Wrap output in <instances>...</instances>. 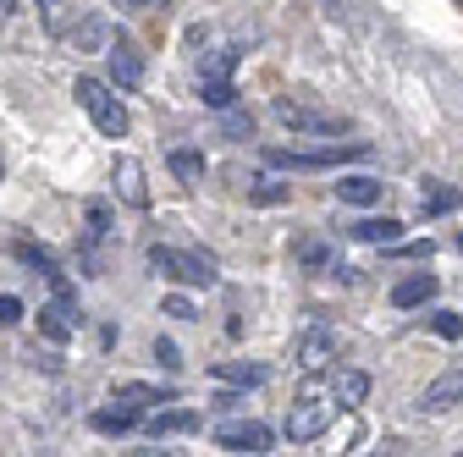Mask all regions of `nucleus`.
<instances>
[{
    "label": "nucleus",
    "mask_w": 463,
    "mask_h": 457,
    "mask_svg": "<svg viewBox=\"0 0 463 457\" xmlns=\"http://www.w3.org/2000/svg\"><path fill=\"white\" fill-rule=\"evenodd\" d=\"M149 265L171 281H183V287H215V259L204 254H188V248H149Z\"/></svg>",
    "instance_id": "obj_1"
},
{
    "label": "nucleus",
    "mask_w": 463,
    "mask_h": 457,
    "mask_svg": "<svg viewBox=\"0 0 463 457\" xmlns=\"http://www.w3.org/2000/svg\"><path fill=\"white\" fill-rule=\"evenodd\" d=\"M78 99H83V110H89V122L105 133V138H122L128 133V110H122V99H116L105 83H94V78H83L78 83Z\"/></svg>",
    "instance_id": "obj_2"
},
{
    "label": "nucleus",
    "mask_w": 463,
    "mask_h": 457,
    "mask_svg": "<svg viewBox=\"0 0 463 457\" xmlns=\"http://www.w3.org/2000/svg\"><path fill=\"white\" fill-rule=\"evenodd\" d=\"M276 122L293 127V133H304V138H331V133H342V117L315 110V105H298V99H276Z\"/></svg>",
    "instance_id": "obj_3"
},
{
    "label": "nucleus",
    "mask_w": 463,
    "mask_h": 457,
    "mask_svg": "<svg viewBox=\"0 0 463 457\" xmlns=\"http://www.w3.org/2000/svg\"><path fill=\"white\" fill-rule=\"evenodd\" d=\"M270 424H260V419H232V424H221L215 430V446H226V452H270Z\"/></svg>",
    "instance_id": "obj_4"
},
{
    "label": "nucleus",
    "mask_w": 463,
    "mask_h": 457,
    "mask_svg": "<svg viewBox=\"0 0 463 457\" xmlns=\"http://www.w3.org/2000/svg\"><path fill=\"white\" fill-rule=\"evenodd\" d=\"M39 331H44L50 341H72V331H78V298H72V293H55V298L39 309Z\"/></svg>",
    "instance_id": "obj_5"
},
{
    "label": "nucleus",
    "mask_w": 463,
    "mask_h": 457,
    "mask_svg": "<svg viewBox=\"0 0 463 457\" xmlns=\"http://www.w3.org/2000/svg\"><path fill=\"white\" fill-rule=\"evenodd\" d=\"M463 403V364H452L447 375H436L425 391H420V408L425 414H447V408H458Z\"/></svg>",
    "instance_id": "obj_6"
},
{
    "label": "nucleus",
    "mask_w": 463,
    "mask_h": 457,
    "mask_svg": "<svg viewBox=\"0 0 463 457\" xmlns=\"http://www.w3.org/2000/svg\"><path fill=\"white\" fill-rule=\"evenodd\" d=\"M326 424H331V408L326 403H293V414H287V441H315V435H326Z\"/></svg>",
    "instance_id": "obj_7"
},
{
    "label": "nucleus",
    "mask_w": 463,
    "mask_h": 457,
    "mask_svg": "<svg viewBox=\"0 0 463 457\" xmlns=\"http://www.w3.org/2000/svg\"><path fill=\"white\" fill-rule=\"evenodd\" d=\"M293 359H298V369H326V364L336 359V336H331L326 325H309V331L298 336V348H293Z\"/></svg>",
    "instance_id": "obj_8"
},
{
    "label": "nucleus",
    "mask_w": 463,
    "mask_h": 457,
    "mask_svg": "<svg viewBox=\"0 0 463 457\" xmlns=\"http://www.w3.org/2000/svg\"><path fill=\"white\" fill-rule=\"evenodd\" d=\"M110 83L116 89H138L144 83V61H138V50L133 44H122V39H110Z\"/></svg>",
    "instance_id": "obj_9"
},
{
    "label": "nucleus",
    "mask_w": 463,
    "mask_h": 457,
    "mask_svg": "<svg viewBox=\"0 0 463 457\" xmlns=\"http://www.w3.org/2000/svg\"><path fill=\"white\" fill-rule=\"evenodd\" d=\"M436 293H441V281L420 270V275H409V281H397V287H392V303H397V309H425Z\"/></svg>",
    "instance_id": "obj_10"
},
{
    "label": "nucleus",
    "mask_w": 463,
    "mask_h": 457,
    "mask_svg": "<svg viewBox=\"0 0 463 457\" xmlns=\"http://www.w3.org/2000/svg\"><path fill=\"white\" fill-rule=\"evenodd\" d=\"M116 193H122L133 210H144V204H149V188H144V165H138L133 154H122V160H116Z\"/></svg>",
    "instance_id": "obj_11"
},
{
    "label": "nucleus",
    "mask_w": 463,
    "mask_h": 457,
    "mask_svg": "<svg viewBox=\"0 0 463 457\" xmlns=\"http://www.w3.org/2000/svg\"><path fill=\"white\" fill-rule=\"evenodd\" d=\"M67 39H72V50H110V23L105 17H72Z\"/></svg>",
    "instance_id": "obj_12"
},
{
    "label": "nucleus",
    "mask_w": 463,
    "mask_h": 457,
    "mask_svg": "<svg viewBox=\"0 0 463 457\" xmlns=\"http://www.w3.org/2000/svg\"><path fill=\"white\" fill-rule=\"evenodd\" d=\"M354 238H359V243L397 248V243H402V220H392V215H370V220H359V226H354Z\"/></svg>",
    "instance_id": "obj_13"
},
{
    "label": "nucleus",
    "mask_w": 463,
    "mask_h": 457,
    "mask_svg": "<svg viewBox=\"0 0 463 457\" xmlns=\"http://www.w3.org/2000/svg\"><path fill=\"white\" fill-rule=\"evenodd\" d=\"M331 396H336V408H359L364 396H370V375H359V369H336Z\"/></svg>",
    "instance_id": "obj_14"
},
{
    "label": "nucleus",
    "mask_w": 463,
    "mask_h": 457,
    "mask_svg": "<svg viewBox=\"0 0 463 457\" xmlns=\"http://www.w3.org/2000/svg\"><path fill=\"white\" fill-rule=\"evenodd\" d=\"M199 430V414L194 408H165V414H155L149 419V435L160 441V435H194Z\"/></svg>",
    "instance_id": "obj_15"
},
{
    "label": "nucleus",
    "mask_w": 463,
    "mask_h": 457,
    "mask_svg": "<svg viewBox=\"0 0 463 457\" xmlns=\"http://www.w3.org/2000/svg\"><path fill=\"white\" fill-rule=\"evenodd\" d=\"M39 6V23H44V33H55V39H67V28H72V0H33Z\"/></svg>",
    "instance_id": "obj_16"
},
{
    "label": "nucleus",
    "mask_w": 463,
    "mask_h": 457,
    "mask_svg": "<svg viewBox=\"0 0 463 457\" xmlns=\"http://www.w3.org/2000/svg\"><path fill=\"white\" fill-rule=\"evenodd\" d=\"M133 424H138V408H133V403H116V408H99V414H94V430H99V435H128Z\"/></svg>",
    "instance_id": "obj_17"
},
{
    "label": "nucleus",
    "mask_w": 463,
    "mask_h": 457,
    "mask_svg": "<svg viewBox=\"0 0 463 457\" xmlns=\"http://www.w3.org/2000/svg\"><path fill=\"white\" fill-rule=\"evenodd\" d=\"M381 188H386L381 177H342V182H336V199H342V204H375Z\"/></svg>",
    "instance_id": "obj_18"
},
{
    "label": "nucleus",
    "mask_w": 463,
    "mask_h": 457,
    "mask_svg": "<svg viewBox=\"0 0 463 457\" xmlns=\"http://www.w3.org/2000/svg\"><path fill=\"white\" fill-rule=\"evenodd\" d=\"M199 99L210 110H226V105H238V89H232V78H199Z\"/></svg>",
    "instance_id": "obj_19"
},
{
    "label": "nucleus",
    "mask_w": 463,
    "mask_h": 457,
    "mask_svg": "<svg viewBox=\"0 0 463 457\" xmlns=\"http://www.w3.org/2000/svg\"><path fill=\"white\" fill-rule=\"evenodd\" d=\"M221 133H226V138H254V117H249L243 105H226V110H221Z\"/></svg>",
    "instance_id": "obj_20"
},
{
    "label": "nucleus",
    "mask_w": 463,
    "mask_h": 457,
    "mask_svg": "<svg viewBox=\"0 0 463 457\" xmlns=\"http://www.w3.org/2000/svg\"><path fill=\"white\" fill-rule=\"evenodd\" d=\"M232 67H238V50H210V55H199V78H232Z\"/></svg>",
    "instance_id": "obj_21"
},
{
    "label": "nucleus",
    "mask_w": 463,
    "mask_h": 457,
    "mask_svg": "<svg viewBox=\"0 0 463 457\" xmlns=\"http://www.w3.org/2000/svg\"><path fill=\"white\" fill-rule=\"evenodd\" d=\"M171 171H177V177L194 188V182H204V154H194V149H177V154H171Z\"/></svg>",
    "instance_id": "obj_22"
},
{
    "label": "nucleus",
    "mask_w": 463,
    "mask_h": 457,
    "mask_svg": "<svg viewBox=\"0 0 463 457\" xmlns=\"http://www.w3.org/2000/svg\"><path fill=\"white\" fill-rule=\"evenodd\" d=\"M116 403H133V408H144V403H171V396L165 391H155V386H122V391H116Z\"/></svg>",
    "instance_id": "obj_23"
},
{
    "label": "nucleus",
    "mask_w": 463,
    "mask_h": 457,
    "mask_svg": "<svg viewBox=\"0 0 463 457\" xmlns=\"http://www.w3.org/2000/svg\"><path fill=\"white\" fill-rule=\"evenodd\" d=\"M215 375L221 380H238V386H260L265 380V364H221Z\"/></svg>",
    "instance_id": "obj_24"
},
{
    "label": "nucleus",
    "mask_w": 463,
    "mask_h": 457,
    "mask_svg": "<svg viewBox=\"0 0 463 457\" xmlns=\"http://www.w3.org/2000/svg\"><path fill=\"white\" fill-rule=\"evenodd\" d=\"M249 193H254V204H281V199L293 193V188H287V182H276V177H260Z\"/></svg>",
    "instance_id": "obj_25"
},
{
    "label": "nucleus",
    "mask_w": 463,
    "mask_h": 457,
    "mask_svg": "<svg viewBox=\"0 0 463 457\" xmlns=\"http://www.w3.org/2000/svg\"><path fill=\"white\" fill-rule=\"evenodd\" d=\"M420 204H425L430 215H447V210H458V193H452V188H425Z\"/></svg>",
    "instance_id": "obj_26"
},
{
    "label": "nucleus",
    "mask_w": 463,
    "mask_h": 457,
    "mask_svg": "<svg viewBox=\"0 0 463 457\" xmlns=\"http://www.w3.org/2000/svg\"><path fill=\"white\" fill-rule=\"evenodd\" d=\"M430 331H436L441 341H458V336H463V314H452V309H441V314H430Z\"/></svg>",
    "instance_id": "obj_27"
},
{
    "label": "nucleus",
    "mask_w": 463,
    "mask_h": 457,
    "mask_svg": "<svg viewBox=\"0 0 463 457\" xmlns=\"http://www.w3.org/2000/svg\"><path fill=\"white\" fill-rule=\"evenodd\" d=\"M160 314H171V320H199V314H194V303H188L183 293H171V298L160 303Z\"/></svg>",
    "instance_id": "obj_28"
},
{
    "label": "nucleus",
    "mask_w": 463,
    "mask_h": 457,
    "mask_svg": "<svg viewBox=\"0 0 463 457\" xmlns=\"http://www.w3.org/2000/svg\"><path fill=\"white\" fill-rule=\"evenodd\" d=\"M155 359H160L165 369H183V353H177V341H165V336L155 341Z\"/></svg>",
    "instance_id": "obj_29"
},
{
    "label": "nucleus",
    "mask_w": 463,
    "mask_h": 457,
    "mask_svg": "<svg viewBox=\"0 0 463 457\" xmlns=\"http://www.w3.org/2000/svg\"><path fill=\"white\" fill-rule=\"evenodd\" d=\"M17 320H23V303L6 293V298H0V325H17Z\"/></svg>",
    "instance_id": "obj_30"
},
{
    "label": "nucleus",
    "mask_w": 463,
    "mask_h": 457,
    "mask_svg": "<svg viewBox=\"0 0 463 457\" xmlns=\"http://www.w3.org/2000/svg\"><path fill=\"white\" fill-rule=\"evenodd\" d=\"M23 12V0H0V23H6V17H17Z\"/></svg>",
    "instance_id": "obj_31"
},
{
    "label": "nucleus",
    "mask_w": 463,
    "mask_h": 457,
    "mask_svg": "<svg viewBox=\"0 0 463 457\" xmlns=\"http://www.w3.org/2000/svg\"><path fill=\"white\" fill-rule=\"evenodd\" d=\"M128 6H133V12H160L165 0H128Z\"/></svg>",
    "instance_id": "obj_32"
},
{
    "label": "nucleus",
    "mask_w": 463,
    "mask_h": 457,
    "mask_svg": "<svg viewBox=\"0 0 463 457\" xmlns=\"http://www.w3.org/2000/svg\"><path fill=\"white\" fill-rule=\"evenodd\" d=\"M458 6H463V0H458Z\"/></svg>",
    "instance_id": "obj_33"
}]
</instances>
